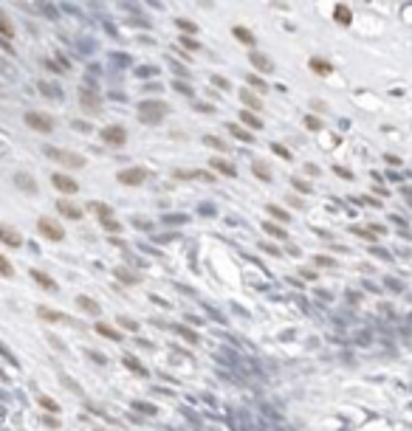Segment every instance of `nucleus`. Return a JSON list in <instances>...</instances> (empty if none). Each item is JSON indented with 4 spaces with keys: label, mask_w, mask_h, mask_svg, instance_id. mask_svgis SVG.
Returning a JSON list of instances; mask_svg holds the SVG:
<instances>
[{
    "label": "nucleus",
    "mask_w": 412,
    "mask_h": 431,
    "mask_svg": "<svg viewBox=\"0 0 412 431\" xmlns=\"http://www.w3.org/2000/svg\"><path fill=\"white\" fill-rule=\"evenodd\" d=\"M254 172H257V178H263V181H268V178H271V172H268L263 164H254Z\"/></svg>",
    "instance_id": "c756f323"
},
{
    "label": "nucleus",
    "mask_w": 412,
    "mask_h": 431,
    "mask_svg": "<svg viewBox=\"0 0 412 431\" xmlns=\"http://www.w3.org/2000/svg\"><path fill=\"white\" fill-rule=\"evenodd\" d=\"M102 223H105L107 231H119V223H116L113 217H102Z\"/></svg>",
    "instance_id": "473e14b6"
},
{
    "label": "nucleus",
    "mask_w": 412,
    "mask_h": 431,
    "mask_svg": "<svg viewBox=\"0 0 412 431\" xmlns=\"http://www.w3.org/2000/svg\"><path fill=\"white\" fill-rule=\"evenodd\" d=\"M77 304H79V307H82L85 313H90V316H99V304L93 302L90 296H79V299H77Z\"/></svg>",
    "instance_id": "aec40b11"
},
{
    "label": "nucleus",
    "mask_w": 412,
    "mask_h": 431,
    "mask_svg": "<svg viewBox=\"0 0 412 431\" xmlns=\"http://www.w3.org/2000/svg\"><path fill=\"white\" fill-rule=\"evenodd\" d=\"M45 155L57 161L62 166H71V169H82L85 166V158L77 155V152H68V149H57V147H45Z\"/></svg>",
    "instance_id": "f03ea898"
},
{
    "label": "nucleus",
    "mask_w": 412,
    "mask_h": 431,
    "mask_svg": "<svg viewBox=\"0 0 412 431\" xmlns=\"http://www.w3.org/2000/svg\"><path fill=\"white\" fill-rule=\"evenodd\" d=\"M181 45H186V48H201V45L195 43L192 37H181Z\"/></svg>",
    "instance_id": "c9c22d12"
},
{
    "label": "nucleus",
    "mask_w": 412,
    "mask_h": 431,
    "mask_svg": "<svg viewBox=\"0 0 412 431\" xmlns=\"http://www.w3.org/2000/svg\"><path fill=\"white\" fill-rule=\"evenodd\" d=\"M248 60H251V65H254V68H260V71H265V73H268V71H271L274 68V62L271 60H268V57H265V54H248Z\"/></svg>",
    "instance_id": "f8f14e48"
},
{
    "label": "nucleus",
    "mask_w": 412,
    "mask_h": 431,
    "mask_svg": "<svg viewBox=\"0 0 412 431\" xmlns=\"http://www.w3.org/2000/svg\"><path fill=\"white\" fill-rule=\"evenodd\" d=\"M37 228H40V234H43L45 240H51V242H60L62 237H65L62 225L54 223V220H48V217H40V220H37Z\"/></svg>",
    "instance_id": "7ed1b4c3"
},
{
    "label": "nucleus",
    "mask_w": 412,
    "mask_h": 431,
    "mask_svg": "<svg viewBox=\"0 0 412 431\" xmlns=\"http://www.w3.org/2000/svg\"><path fill=\"white\" fill-rule=\"evenodd\" d=\"M31 279H34V282L40 285L43 290H51V293L57 290V282H54V279H51L48 274H43V271H31Z\"/></svg>",
    "instance_id": "9d476101"
},
{
    "label": "nucleus",
    "mask_w": 412,
    "mask_h": 431,
    "mask_svg": "<svg viewBox=\"0 0 412 431\" xmlns=\"http://www.w3.org/2000/svg\"><path fill=\"white\" fill-rule=\"evenodd\" d=\"M124 363H127V366H130L133 372H144V369H141V363L136 361V358H130V355H127V358H124Z\"/></svg>",
    "instance_id": "72a5a7b5"
},
{
    "label": "nucleus",
    "mask_w": 412,
    "mask_h": 431,
    "mask_svg": "<svg viewBox=\"0 0 412 431\" xmlns=\"http://www.w3.org/2000/svg\"><path fill=\"white\" fill-rule=\"evenodd\" d=\"M203 144H206V147H212V149H220V152L229 147V144H223V141H220V138H215V136H206V138H203Z\"/></svg>",
    "instance_id": "393cba45"
},
{
    "label": "nucleus",
    "mask_w": 412,
    "mask_h": 431,
    "mask_svg": "<svg viewBox=\"0 0 412 431\" xmlns=\"http://www.w3.org/2000/svg\"><path fill=\"white\" fill-rule=\"evenodd\" d=\"M178 333H181V336H186V338H189V341H198V336H195L192 330H186V327H178Z\"/></svg>",
    "instance_id": "4c0bfd02"
},
{
    "label": "nucleus",
    "mask_w": 412,
    "mask_h": 431,
    "mask_svg": "<svg viewBox=\"0 0 412 431\" xmlns=\"http://www.w3.org/2000/svg\"><path fill=\"white\" fill-rule=\"evenodd\" d=\"M102 141L110 144V147H124L127 144V133H124V127H105L102 130Z\"/></svg>",
    "instance_id": "39448f33"
},
{
    "label": "nucleus",
    "mask_w": 412,
    "mask_h": 431,
    "mask_svg": "<svg viewBox=\"0 0 412 431\" xmlns=\"http://www.w3.org/2000/svg\"><path fill=\"white\" fill-rule=\"evenodd\" d=\"M305 127L308 130H319V127H322V121L316 119V116H308V119H305Z\"/></svg>",
    "instance_id": "7c9ffc66"
},
{
    "label": "nucleus",
    "mask_w": 412,
    "mask_h": 431,
    "mask_svg": "<svg viewBox=\"0 0 412 431\" xmlns=\"http://www.w3.org/2000/svg\"><path fill=\"white\" fill-rule=\"evenodd\" d=\"M79 102H82V107H85V110H99V96L90 93L88 87H82V90H79Z\"/></svg>",
    "instance_id": "1a4fd4ad"
},
{
    "label": "nucleus",
    "mask_w": 412,
    "mask_h": 431,
    "mask_svg": "<svg viewBox=\"0 0 412 431\" xmlns=\"http://www.w3.org/2000/svg\"><path fill=\"white\" fill-rule=\"evenodd\" d=\"M294 186H297L299 192H305V195H308V192H311V186H308L305 181H297V178H294Z\"/></svg>",
    "instance_id": "58836bf2"
},
{
    "label": "nucleus",
    "mask_w": 412,
    "mask_h": 431,
    "mask_svg": "<svg viewBox=\"0 0 412 431\" xmlns=\"http://www.w3.org/2000/svg\"><path fill=\"white\" fill-rule=\"evenodd\" d=\"M248 85L257 87V90H268V85H265V82H263L260 76H248Z\"/></svg>",
    "instance_id": "c85d7f7f"
},
{
    "label": "nucleus",
    "mask_w": 412,
    "mask_h": 431,
    "mask_svg": "<svg viewBox=\"0 0 412 431\" xmlns=\"http://www.w3.org/2000/svg\"><path fill=\"white\" fill-rule=\"evenodd\" d=\"M229 130H232V136H237L240 141H251V144H254V138H251V133H246V130H240L237 124H232Z\"/></svg>",
    "instance_id": "a878e982"
},
{
    "label": "nucleus",
    "mask_w": 412,
    "mask_h": 431,
    "mask_svg": "<svg viewBox=\"0 0 412 431\" xmlns=\"http://www.w3.org/2000/svg\"><path fill=\"white\" fill-rule=\"evenodd\" d=\"M232 34H235L237 40H240V43H246V45H254V34H251V31H248L246 26H235V28H232Z\"/></svg>",
    "instance_id": "6ab92c4d"
},
{
    "label": "nucleus",
    "mask_w": 412,
    "mask_h": 431,
    "mask_svg": "<svg viewBox=\"0 0 412 431\" xmlns=\"http://www.w3.org/2000/svg\"><path fill=\"white\" fill-rule=\"evenodd\" d=\"M96 330L102 333V336H107V338H119V333H116V330H110V327H105V324H96Z\"/></svg>",
    "instance_id": "2f4dec72"
},
{
    "label": "nucleus",
    "mask_w": 412,
    "mask_h": 431,
    "mask_svg": "<svg viewBox=\"0 0 412 431\" xmlns=\"http://www.w3.org/2000/svg\"><path fill=\"white\" fill-rule=\"evenodd\" d=\"M37 316H40V319H45V321H57V324H60V321H68V316H65V313L48 310V307H37Z\"/></svg>",
    "instance_id": "ddd939ff"
},
{
    "label": "nucleus",
    "mask_w": 412,
    "mask_h": 431,
    "mask_svg": "<svg viewBox=\"0 0 412 431\" xmlns=\"http://www.w3.org/2000/svg\"><path fill=\"white\" fill-rule=\"evenodd\" d=\"M119 181L124 186H139L144 181V169H124V172H119Z\"/></svg>",
    "instance_id": "6e6552de"
},
{
    "label": "nucleus",
    "mask_w": 412,
    "mask_h": 431,
    "mask_svg": "<svg viewBox=\"0 0 412 431\" xmlns=\"http://www.w3.org/2000/svg\"><path fill=\"white\" fill-rule=\"evenodd\" d=\"M240 121H243V124H248V127H254V130H263V121L257 119L251 110H243V113H240Z\"/></svg>",
    "instance_id": "412c9836"
},
{
    "label": "nucleus",
    "mask_w": 412,
    "mask_h": 431,
    "mask_svg": "<svg viewBox=\"0 0 412 431\" xmlns=\"http://www.w3.org/2000/svg\"><path fill=\"white\" fill-rule=\"evenodd\" d=\"M178 28H181L184 34H198V26H195L192 20H184V17H181V20H178Z\"/></svg>",
    "instance_id": "b1692460"
},
{
    "label": "nucleus",
    "mask_w": 412,
    "mask_h": 431,
    "mask_svg": "<svg viewBox=\"0 0 412 431\" xmlns=\"http://www.w3.org/2000/svg\"><path fill=\"white\" fill-rule=\"evenodd\" d=\"M0 37H14V26H11V20H9V14L0 9Z\"/></svg>",
    "instance_id": "dca6fc26"
},
{
    "label": "nucleus",
    "mask_w": 412,
    "mask_h": 431,
    "mask_svg": "<svg viewBox=\"0 0 412 431\" xmlns=\"http://www.w3.org/2000/svg\"><path fill=\"white\" fill-rule=\"evenodd\" d=\"M268 212H271V215L277 217V220H288V212H282V209H277V206H271Z\"/></svg>",
    "instance_id": "f704fd0d"
},
{
    "label": "nucleus",
    "mask_w": 412,
    "mask_h": 431,
    "mask_svg": "<svg viewBox=\"0 0 412 431\" xmlns=\"http://www.w3.org/2000/svg\"><path fill=\"white\" fill-rule=\"evenodd\" d=\"M51 183L57 186V189L62 192V195H74V192H79V183L74 181V178H68V175H62V172H57L51 178Z\"/></svg>",
    "instance_id": "423d86ee"
},
{
    "label": "nucleus",
    "mask_w": 412,
    "mask_h": 431,
    "mask_svg": "<svg viewBox=\"0 0 412 431\" xmlns=\"http://www.w3.org/2000/svg\"><path fill=\"white\" fill-rule=\"evenodd\" d=\"M26 124L31 130H37V133H51L54 130V121L45 116V113H37V110H28L26 113Z\"/></svg>",
    "instance_id": "20e7f679"
},
{
    "label": "nucleus",
    "mask_w": 412,
    "mask_h": 431,
    "mask_svg": "<svg viewBox=\"0 0 412 431\" xmlns=\"http://www.w3.org/2000/svg\"><path fill=\"white\" fill-rule=\"evenodd\" d=\"M274 152H277V155H282V158H291V152L282 147V144H274Z\"/></svg>",
    "instance_id": "e433bc0d"
},
{
    "label": "nucleus",
    "mask_w": 412,
    "mask_h": 431,
    "mask_svg": "<svg viewBox=\"0 0 412 431\" xmlns=\"http://www.w3.org/2000/svg\"><path fill=\"white\" fill-rule=\"evenodd\" d=\"M90 212H96L99 217H110V206H105V203H90Z\"/></svg>",
    "instance_id": "bb28decb"
},
{
    "label": "nucleus",
    "mask_w": 412,
    "mask_h": 431,
    "mask_svg": "<svg viewBox=\"0 0 412 431\" xmlns=\"http://www.w3.org/2000/svg\"><path fill=\"white\" fill-rule=\"evenodd\" d=\"M263 228H265V231H268V234H274V237H288V234L282 231L280 225H274V223H265Z\"/></svg>",
    "instance_id": "cd10ccee"
},
{
    "label": "nucleus",
    "mask_w": 412,
    "mask_h": 431,
    "mask_svg": "<svg viewBox=\"0 0 412 431\" xmlns=\"http://www.w3.org/2000/svg\"><path fill=\"white\" fill-rule=\"evenodd\" d=\"M57 209H60L62 217H71V220H79V217H82V209L74 206V203H68V200H60V203H57Z\"/></svg>",
    "instance_id": "9b49d317"
},
{
    "label": "nucleus",
    "mask_w": 412,
    "mask_h": 431,
    "mask_svg": "<svg viewBox=\"0 0 412 431\" xmlns=\"http://www.w3.org/2000/svg\"><path fill=\"white\" fill-rule=\"evenodd\" d=\"M333 20H336V23H342V26H350V23H353V14H350V9H347V6H336V9H333Z\"/></svg>",
    "instance_id": "f3484780"
},
{
    "label": "nucleus",
    "mask_w": 412,
    "mask_h": 431,
    "mask_svg": "<svg viewBox=\"0 0 412 431\" xmlns=\"http://www.w3.org/2000/svg\"><path fill=\"white\" fill-rule=\"evenodd\" d=\"M122 324H124L127 330H139V324H136V321H130V319H122Z\"/></svg>",
    "instance_id": "a19ab883"
},
{
    "label": "nucleus",
    "mask_w": 412,
    "mask_h": 431,
    "mask_svg": "<svg viewBox=\"0 0 412 431\" xmlns=\"http://www.w3.org/2000/svg\"><path fill=\"white\" fill-rule=\"evenodd\" d=\"M212 82H215V85H218V87H223V90H229V82H226V79H223V76H215V79H212Z\"/></svg>",
    "instance_id": "ea45409f"
},
{
    "label": "nucleus",
    "mask_w": 412,
    "mask_h": 431,
    "mask_svg": "<svg viewBox=\"0 0 412 431\" xmlns=\"http://www.w3.org/2000/svg\"><path fill=\"white\" fill-rule=\"evenodd\" d=\"M14 183H17V186H20L23 192H31V195L37 192V183H34V178H28V175H23V172H17V175H14Z\"/></svg>",
    "instance_id": "4468645a"
},
{
    "label": "nucleus",
    "mask_w": 412,
    "mask_h": 431,
    "mask_svg": "<svg viewBox=\"0 0 412 431\" xmlns=\"http://www.w3.org/2000/svg\"><path fill=\"white\" fill-rule=\"evenodd\" d=\"M240 99H243V104H246V107H251V110H260V104H263L254 93H251V90H248V87H243V90H240Z\"/></svg>",
    "instance_id": "a211bd4d"
},
{
    "label": "nucleus",
    "mask_w": 412,
    "mask_h": 431,
    "mask_svg": "<svg viewBox=\"0 0 412 431\" xmlns=\"http://www.w3.org/2000/svg\"><path fill=\"white\" fill-rule=\"evenodd\" d=\"M311 68H314L316 73H322V76H328V73H330V71H333V68H330V62H325V60H319V57H314V60H311Z\"/></svg>",
    "instance_id": "4be33fe9"
},
{
    "label": "nucleus",
    "mask_w": 412,
    "mask_h": 431,
    "mask_svg": "<svg viewBox=\"0 0 412 431\" xmlns=\"http://www.w3.org/2000/svg\"><path fill=\"white\" fill-rule=\"evenodd\" d=\"M164 116H167V104H164V102H153V99H147V102L139 104V119L144 121V124H158Z\"/></svg>",
    "instance_id": "f257e3e1"
},
{
    "label": "nucleus",
    "mask_w": 412,
    "mask_h": 431,
    "mask_svg": "<svg viewBox=\"0 0 412 431\" xmlns=\"http://www.w3.org/2000/svg\"><path fill=\"white\" fill-rule=\"evenodd\" d=\"M209 166H215L220 175H229V178H235V166L229 164V161H223V158H212Z\"/></svg>",
    "instance_id": "2eb2a0df"
},
{
    "label": "nucleus",
    "mask_w": 412,
    "mask_h": 431,
    "mask_svg": "<svg viewBox=\"0 0 412 431\" xmlns=\"http://www.w3.org/2000/svg\"><path fill=\"white\" fill-rule=\"evenodd\" d=\"M0 276H3V279H11V276H14V268H11V262L3 257V254H0Z\"/></svg>",
    "instance_id": "5701e85b"
},
{
    "label": "nucleus",
    "mask_w": 412,
    "mask_h": 431,
    "mask_svg": "<svg viewBox=\"0 0 412 431\" xmlns=\"http://www.w3.org/2000/svg\"><path fill=\"white\" fill-rule=\"evenodd\" d=\"M0 242H6V245H11V248H20V245H23V237H20L11 225L0 223Z\"/></svg>",
    "instance_id": "0eeeda50"
}]
</instances>
